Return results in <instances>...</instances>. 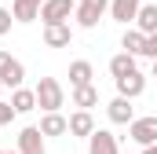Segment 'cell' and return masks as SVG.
<instances>
[{
	"instance_id": "cell-6",
	"label": "cell",
	"mask_w": 157,
	"mask_h": 154,
	"mask_svg": "<svg viewBox=\"0 0 157 154\" xmlns=\"http://www.w3.org/2000/svg\"><path fill=\"white\" fill-rule=\"evenodd\" d=\"M70 40H73L70 22H48L44 26V44L48 48H70Z\"/></svg>"
},
{
	"instance_id": "cell-20",
	"label": "cell",
	"mask_w": 157,
	"mask_h": 154,
	"mask_svg": "<svg viewBox=\"0 0 157 154\" xmlns=\"http://www.w3.org/2000/svg\"><path fill=\"white\" fill-rule=\"evenodd\" d=\"M95 103H99V92H95L91 84H80V88H73V107L88 110V107H95Z\"/></svg>"
},
{
	"instance_id": "cell-24",
	"label": "cell",
	"mask_w": 157,
	"mask_h": 154,
	"mask_svg": "<svg viewBox=\"0 0 157 154\" xmlns=\"http://www.w3.org/2000/svg\"><path fill=\"white\" fill-rule=\"evenodd\" d=\"M88 4H95L99 11H106V7H110V0H88Z\"/></svg>"
},
{
	"instance_id": "cell-11",
	"label": "cell",
	"mask_w": 157,
	"mask_h": 154,
	"mask_svg": "<svg viewBox=\"0 0 157 154\" xmlns=\"http://www.w3.org/2000/svg\"><path fill=\"white\" fill-rule=\"evenodd\" d=\"M139 4L143 0H110V15L117 18V22H135V15H139Z\"/></svg>"
},
{
	"instance_id": "cell-17",
	"label": "cell",
	"mask_w": 157,
	"mask_h": 154,
	"mask_svg": "<svg viewBox=\"0 0 157 154\" xmlns=\"http://www.w3.org/2000/svg\"><path fill=\"white\" fill-rule=\"evenodd\" d=\"M121 48H124V51H132V55H143V51H146V33H143L139 26H135V30H128V33L121 37Z\"/></svg>"
},
{
	"instance_id": "cell-31",
	"label": "cell",
	"mask_w": 157,
	"mask_h": 154,
	"mask_svg": "<svg viewBox=\"0 0 157 154\" xmlns=\"http://www.w3.org/2000/svg\"><path fill=\"white\" fill-rule=\"evenodd\" d=\"M0 154H4V151H0Z\"/></svg>"
},
{
	"instance_id": "cell-26",
	"label": "cell",
	"mask_w": 157,
	"mask_h": 154,
	"mask_svg": "<svg viewBox=\"0 0 157 154\" xmlns=\"http://www.w3.org/2000/svg\"><path fill=\"white\" fill-rule=\"evenodd\" d=\"M154 77H157V59H154Z\"/></svg>"
},
{
	"instance_id": "cell-1",
	"label": "cell",
	"mask_w": 157,
	"mask_h": 154,
	"mask_svg": "<svg viewBox=\"0 0 157 154\" xmlns=\"http://www.w3.org/2000/svg\"><path fill=\"white\" fill-rule=\"evenodd\" d=\"M33 92H37V107L44 114H48V110H59V107L66 103V92H62V84H59L55 77H40V84Z\"/></svg>"
},
{
	"instance_id": "cell-16",
	"label": "cell",
	"mask_w": 157,
	"mask_h": 154,
	"mask_svg": "<svg viewBox=\"0 0 157 154\" xmlns=\"http://www.w3.org/2000/svg\"><path fill=\"white\" fill-rule=\"evenodd\" d=\"M70 132H73V136H91V132H95V117L88 114V110L70 114Z\"/></svg>"
},
{
	"instance_id": "cell-19",
	"label": "cell",
	"mask_w": 157,
	"mask_h": 154,
	"mask_svg": "<svg viewBox=\"0 0 157 154\" xmlns=\"http://www.w3.org/2000/svg\"><path fill=\"white\" fill-rule=\"evenodd\" d=\"M70 84H73V88L91 84V63H88V59H77V63L70 66Z\"/></svg>"
},
{
	"instance_id": "cell-22",
	"label": "cell",
	"mask_w": 157,
	"mask_h": 154,
	"mask_svg": "<svg viewBox=\"0 0 157 154\" xmlns=\"http://www.w3.org/2000/svg\"><path fill=\"white\" fill-rule=\"evenodd\" d=\"M11 117H15V107L0 99V125H11Z\"/></svg>"
},
{
	"instance_id": "cell-14",
	"label": "cell",
	"mask_w": 157,
	"mask_h": 154,
	"mask_svg": "<svg viewBox=\"0 0 157 154\" xmlns=\"http://www.w3.org/2000/svg\"><path fill=\"white\" fill-rule=\"evenodd\" d=\"M11 107H15V114H29V110H37V92H29V88H15V95H11Z\"/></svg>"
},
{
	"instance_id": "cell-28",
	"label": "cell",
	"mask_w": 157,
	"mask_h": 154,
	"mask_svg": "<svg viewBox=\"0 0 157 154\" xmlns=\"http://www.w3.org/2000/svg\"><path fill=\"white\" fill-rule=\"evenodd\" d=\"M0 88H4V81H0Z\"/></svg>"
},
{
	"instance_id": "cell-9",
	"label": "cell",
	"mask_w": 157,
	"mask_h": 154,
	"mask_svg": "<svg viewBox=\"0 0 157 154\" xmlns=\"http://www.w3.org/2000/svg\"><path fill=\"white\" fill-rule=\"evenodd\" d=\"M143 88H146V77L139 74V70H132V74L117 77V95H128V99H135V95H143Z\"/></svg>"
},
{
	"instance_id": "cell-13",
	"label": "cell",
	"mask_w": 157,
	"mask_h": 154,
	"mask_svg": "<svg viewBox=\"0 0 157 154\" xmlns=\"http://www.w3.org/2000/svg\"><path fill=\"white\" fill-rule=\"evenodd\" d=\"M135 26H139L143 33H157V4H150V0H143V4H139Z\"/></svg>"
},
{
	"instance_id": "cell-21",
	"label": "cell",
	"mask_w": 157,
	"mask_h": 154,
	"mask_svg": "<svg viewBox=\"0 0 157 154\" xmlns=\"http://www.w3.org/2000/svg\"><path fill=\"white\" fill-rule=\"evenodd\" d=\"M11 22H15V15H11V11H7L4 4H0V37H4L7 30H11Z\"/></svg>"
},
{
	"instance_id": "cell-2",
	"label": "cell",
	"mask_w": 157,
	"mask_h": 154,
	"mask_svg": "<svg viewBox=\"0 0 157 154\" xmlns=\"http://www.w3.org/2000/svg\"><path fill=\"white\" fill-rule=\"evenodd\" d=\"M128 136H132L139 147H150V143H157V114L135 117V121L128 125Z\"/></svg>"
},
{
	"instance_id": "cell-3",
	"label": "cell",
	"mask_w": 157,
	"mask_h": 154,
	"mask_svg": "<svg viewBox=\"0 0 157 154\" xmlns=\"http://www.w3.org/2000/svg\"><path fill=\"white\" fill-rule=\"evenodd\" d=\"M73 11H77L73 0H44V4H40V18H44V26H48V22H66Z\"/></svg>"
},
{
	"instance_id": "cell-12",
	"label": "cell",
	"mask_w": 157,
	"mask_h": 154,
	"mask_svg": "<svg viewBox=\"0 0 157 154\" xmlns=\"http://www.w3.org/2000/svg\"><path fill=\"white\" fill-rule=\"evenodd\" d=\"M11 15H15V22H37L40 4L37 0H11Z\"/></svg>"
},
{
	"instance_id": "cell-23",
	"label": "cell",
	"mask_w": 157,
	"mask_h": 154,
	"mask_svg": "<svg viewBox=\"0 0 157 154\" xmlns=\"http://www.w3.org/2000/svg\"><path fill=\"white\" fill-rule=\"evenodd\" d=\"M143 55L157 59V33H146V51H143Z\"/></svg>"
},
{
	"instance_id": "cell-8",
	"label": "cell",
	"mask_w": 157,
	"mask_h": 154,
	"mask_svg": "<svg viewBox=\"0 0 157 154\" xmlns=\"http://www.w3.org/2000/svg\"><path fill=\"white\" fill-rule=\"evenodd\" d=\"M106 114H110L113 125H132V121H135V107H132V99H128V95H117V99L106 107Z\"/></svg>"
},
{
	"instance_id": "cell-29",
	"label": "cell",
	"mask_w": 157,
	"mask_h": 154,
	"mask_svg": "<svg viewBox=\"0 0 157 154\" xmlns=\"http://www.w3.org/2000/svg\"><path fill=\"white\" fill-rule=\"evenodd\" d=\"M37 4H44V0H37Z\"/></svg>"
},
{
	"instance_id": "cell-18",
	"label": "cell",
	"mask_w": 157,
	"mask_h": 154,
	"mask_svg": "<svg viewBox=\"0 0 157 154\" xmlns=\"http://www.w3.org/2000/svg\"><path fill=\"white\" fill-rule=\"evenodd\" d=\"M132 70H135V55H132V51H121V55L110 59V74H113V81L124 77V74H132Z\"/></svg>"
},
{
	"instance_id": "cell-25",
	"label": "cell",
	"mask_w": 157,
	"mask_h": 154,
	"mask_svg": "<svg viewBox=\"0 0 157 154\" xmlns=\"http://www.w3.org/2000/svg\"><path fill=\"white\" fill-rule=\"evenodd\" d=\"M143 154H157V143H150V147H143Z\"/></svg>"
},
{
	"instance_id": "cell-5",
	"label": "cell",
	"mask_w": 157,
	"mask_h": 154,
	"mask_svg": "<svg viewBox=\"0 0 157 154\" xmlns=\"http://www.w3.org/2000/svg\"><path fill=\"white\" fill-rule=\"evenodd\" d=\"M117 136L110 132V128H95L91 136H88V154H117Z\"/></svg>"
},
{
	"instance_id": "cell-4",
	"label": "cell",
	"mask_w": 157,
	"mask_h": 154,
	"mask_svg": "<svg viewBox=\"0 0 157 154\" xmlns=\"http://www.w3.org/2000/svg\"><path fill=\"white\" fill-rule=\"evenodd\" d=\"M22 77H26V66L18 59H11L7 51H0V81H4V88H18Z\"/></svg>"
},
{
	"instance_id": "cell-15",
	"label": "cell",
	"mask_w": 157,
	"mask_h": 154,
	"mask_svg": "<svg viewBox=\"0 0 157 154\" xmlns=\"http://www.w3.org/2000/svg\"><path fill=\"white\" fill-rule=\"evenodd\" d=\"M73 15H77V26H84V30H95L99 18H102V11H99L95 4H88V0H80V7L73 11Z\"/></svg>"
},
{
	"instance_id": "cell-10",
	"label": "cell",
	"mask_w": 157,
	"mask_h": 154,
	"mask_svg": "<svg viewBox=\"0 0 157 154\" xmlns=\"http://www.w3.org/2000/svg\"><path fill=\"white\" fill-rule=\"evenodd\" d=\"M40 132L44 136H66L70 132V117H62L59 110H48V114L40 117Z\"/></svg>"
},
{
	"instance_id": "cell-7",
	"label": "cell",
	"mask_w": 157,
	"mask_h": 154,
	"mask_svg": "<svg viewBox=\"0 0 157 154\" xmlns=\"http://www.w3.org/2000/svg\"><path fill=\"white\" fill-rule=\"evenodd\" d=\"M18 151L22 154H44V132H40V125H29V128L18 132Z\"/></svg>"
},
{
	"instance_id": "cell-27",
	"label": "cell",
	"mask_w": 157,
	"mask_h": 154,
	"mask_svg": "<svg viewBox=\"0 0 157 154\" xmlns=\"http://www.w3.org/2000/svg\"><path fill=\"white\" fill-rule=\"evenodd\" d=\"M7 154H22V151H7Z\"/></svg>"
},
{
	"instance_id": "cell-30",
	"label": "cell",
	"mask_w": 157,
	"mask_h": 154,
	"mask_svg": "<svg viewBox=\"0 0 157 154\" xmlns=\"http://www.w3.org/2000/svg\"><path fill=\"white\" fill-rule=\"evenodd\" d=\"M0 4H4V0H0Z\"/></svg>"
}]
</instances>
